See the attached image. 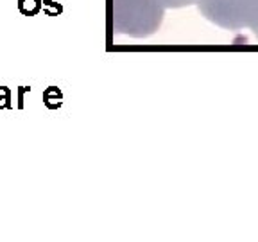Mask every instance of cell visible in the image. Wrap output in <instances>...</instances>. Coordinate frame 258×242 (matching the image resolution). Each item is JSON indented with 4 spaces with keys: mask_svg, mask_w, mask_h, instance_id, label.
Listing matches in <instances>:
<instances>
[{
    "mask_svg": "<svg viewBox=\"0 0 258 242\" xmlns=\"http://www.w3.org/2000/svg\"><path fill=\"white\" fill-rule=\"evenodd\" d=\"M41 0H18V11L24 16H36L41 13Z\"/></svg>",
    "mask_w": 258,
    "mask_h": 242,
    "instance_id": "3957f363",
    "label": "cell"
},
{
    "mask_svg": "<svg viewBox=\"0 0 258 242\" xmlns=\"http://www.w3.org/2000/svg\"><path fill=\"white\" fill-rule=\"evenodd\" d=\"M251 31H253V34L256 36V40H258V16H256V20L253 22V25H251Z\"/></svg>",
    "mask_w": 258,
    "mask_h": 242,
    "instance_id": "ba28073f",
    "label": "cell"
},
{
    "mask_svg": "<svg viewBox=\"0 0 258 242\" xmlns=\"http://www.w3.org/2000/svg\"><path fill=\"white\" fill-rule=\"evenodd\" d=\"M13 108V92L8 86H0V109Z\"/></svg>",
    "mask_w": 258,
    "mask_h": 242,
    "instance_id": "5b68a950",
    "label": "cell"
},
{
    "mask_svg": "<svg viewBox=\"0 0 258 242\" xmlns=\"http://www.w3.org/2000/svg\"><path fill=\"white\" fill-rule=\"evenodd\" d=\"M167 2L172 6H188V4H194L196 0H167Z\"/></svg>",
    "mask_w": 258,
    "mask_h": 242,
    "instance_id": "52a82bcc",
    "label": "cell"
},
{
    "mask_svg": "<svg viewBox=\"0 0 258 242\" xmlns=\"http://www.w3.org/2000/svg\"><path fill=\"white\" fill-rule=\"evenodd\" d=\"M43 4V9L41 11L47 16H57L63 11V6H61V0H41Z\"/></svg>",
    "mask_w": 258,
    "mask_h": 242,
    "instance_id": "277c9868",
    "label": "cell"
},
{
    "mask_svg": "<svg viewBox=\"0 0 258 242\" xmlns=\"http://www.w3.org/2000/svg\"><path fill=\"white\" fill-rule=\"evenodd\" d=\"M206 20L226 31L249 29L258 16V0H196Z\"/></svg>",
    "mask_w": 258,
    "mask_h": 242,
    "instance_id": "6da1fadb",
    "label": "cell"
},
{
    "mask_svg": "<svg viewBox=\"0 0 258 242\" xmlns=\"http://www.w3.org/2000/svg\"><path fill=\"white\" fill-rule=\"evenodd\" d=\"M43 104L48 109H57L63 104V93L57 86H48L43 92Z\"/></svg>",
    "mask_w": 258,
    "mask_h": 242,
    "instance_id": "7a4b0ae2",
    "label": "cell"
},
{
    "mask_svg": "<svg viewBox=\"0 0 258 242\" xmlns=\"http://www.w3.org/2000/svg\"><path fill=\"white\" fill-rule=\"evenodd\" d=\"M31 86H18L16 88V108L24 109L25 108V95L31 93Z\"/></svg>",
    "mask_w": 258,
    "mask_h": 242,
    "instance_id": "8992f818",
    "label": "cell"
}]
</instances>
